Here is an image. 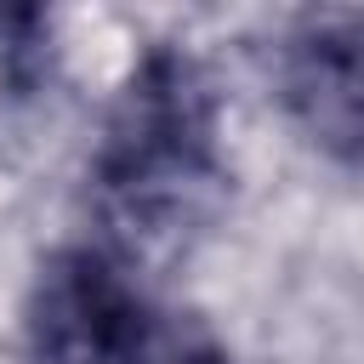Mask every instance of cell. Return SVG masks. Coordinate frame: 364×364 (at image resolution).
I'll return each mask as SVG.
<instances>
[{
  "label": "cell",
  "mask_w": 364,
  "mask_h": 364,
  "mask_svg": "<svg viewBox=\"0 0 364 364\" xmlns=\"http://www.w3.org/2000/svg\"><path fill=\"white\" fill-rule=\"evenodd\" d=\"M91 199L119 262L188 250L228 199L216 85L182 46H148L119 80L97 154Z\"/></svg>",
  "instance_id": "6da1fadb"
},
{
  "label": "cell",
  "mask_w": 364,
  "mask_h": 364,
  "mask_svg": "<svg viewBox=\"0 0 364 364\" xmlns=\"http://www.w3.org/2000/svg\"><path fill=\"white\" fill-rule=\"evenodd\" d=\"M28 364H233L222 336L159 301L108 245H63L23 307Z\"/></svg>",
  "instance_id": "7a4b0ae2"
},
{
  "label": "cell",
  "mask_w": 364,
  "mask_h": 364,
  "mask_svg": "<svg viewBox=\"0 0 364 364\" xmlns=\"http://www.w3.org/2000/svg\"><path fill=\"white\" fill-rule=\"evenodd\" d=\"M273 85L290 125L336 165L364 171V17L313 11L273 57Z\"/></svg>",
  "instance_id": "3957f363"
}]
</instances>
